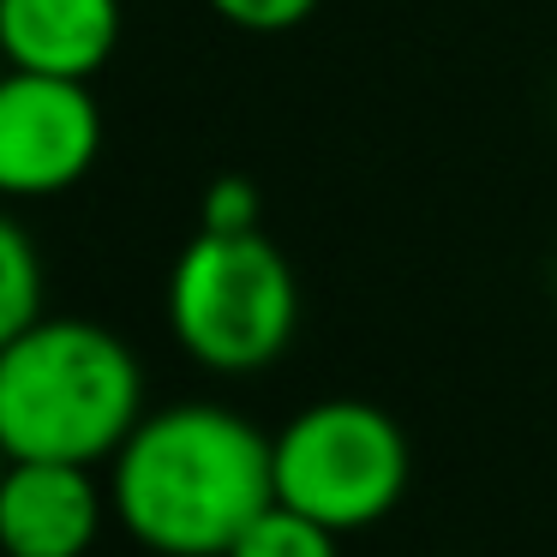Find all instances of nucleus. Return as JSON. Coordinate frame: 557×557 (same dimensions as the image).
I'll list each match as a JSON object with an SVG mask.
<instances>
[{
    "instance_id": "nucleus-9",
    "label": "nucleus",
    "mask_w": 557,
    "mask_h": 557,
    "mask_svg": "<svg viewBox=\"0 0 557 557\" xmlns=\"http://www.w3.org/2000/svg\"><path fill=\"white\" fill-rule=\"evenodd\" d=\"M336 540L342 533H330L324 521L300 516V509H288V504H270L264 516L228 545V557H336Z\"/></svg>"
},
{
    "instance_id": "nucleus-11",
    "label": "nucleus",
    "mask_w": 557,
    "mask_h": 557,
    "mask_svg": "<svg viewBox=\"0 0 557 557\" xmlns=\"http://www.w3.org/2000/svg\"><path fill=\"white\" fill-rule=\"evenodd\" d=\"M210 13L234 30H252V37H282V30L306 25L318 13V0H205Z\"/></svg>"
},
{
    "instance_id": "nucleus-2",
    "label": "nucleus",
    "mask_w": 557,
    "mask_h": 557,
    "mask_svg": "<svg viewBox=\"0 0 557 557\" xmlns=\"http://www.w3.org/2000/svg\"><path fill=\"white\" fill-rule=\"evenodd\" d=\"M145 366L97 318H49L0 348V444L13 461L102 468L145 420Z\"/></svg>"
},
{
    "instance_id": "nucleus-7",
    "label": "nucleus",
    "mask_w": 557,
    "mask_h": 557,
    "mask_svg": "<svg viewBox=\"0 0 557 557\" xmlns=\"http://www.w3.org/2000/svg\"><path fill=\"white\" fill-rule=\"evenodd\" d=\"M121 49V0H0V61L13 73L97 78Z\"/></svg>"
},
{
    "instance_id": "nucleus-1",
    "label": "nucleus",
    "mask_w": 557,
    "mask_h": 557,
    "mask_svg": "<svg viewBox=\"0 0 557 557\" xmlns=\"http://www.w3.org/2000/svg\"><path fill=\"white\" fill-rule=\"evenodd\" d=\"M114 521L157 557H228L276 504L270 432L222 401H169L109 461Z\"/></svg>"
},
{
    "instance_id": "nucleus-8",
    "label": "nucleus",
    "mask_w": 557,
    "mask_h": 557,
    "mask_svg": "<svg viewBox=\"0 0 557 557\" xmlns=\"http://www.w3.org/2000/svg\"><path fill=\"white\" fill-rule=\"evenodd\" d=\"M42 318V252L13 210H0V348Z\"/></svg>"
},
{
    "instance_id": "nucleus-4",
    "label": "nucleus",
    "mask_w": 557,
    "mask_h": 557,
    "mask_svg": "<svg viewBox=\"0 0 557 557\" xmlns=\"http://www.w3.org/2000/svg\"><path fill=\"white\" fill-rule=\"evenodd\" d=\"M276 504L324 521L330 533L377 528L408 497L413 449L396 413L360 396H324L270 432Z\"/></svg>"
},
{
    "instance_id": "nucleus-3",
    "label": "nucleus",
    "mask_w": 557,
    "mask_h": 557,
    "mask_svg": "<svg viewBox=\"0 0 557 557\" xmlns=\"http://www.w3.org/2000/svg\"><path fill=\"white\" fill-rule=\"evenodd\" d=\"M162 306L181 354L216 377H252L276 366L300 330V282L264 228H198L174 258Z\"/></svg>"
},
{
    "instance_id": "nucleus-10",
    "label": "nucleus",
    "mask_w": 557,
    "mask_h": 557,
    "mask_svg": "<svg viewBox=\"0 0 557 557\" xmlns=\"http://www.w3.org/2000/svg\"><path fill=\"white\" fill-rule=\"evenodd\" d=\"M258 216H264V198L246 174H216L198 193V228L205 234H252Z\"/></svg>"
},
{
    "instance_id": "nucleus-12",
    "label": "nucleus",
    "mask_w": 557,
    "mask_h": 557,
    "mask_svg": "<svg viewBox=\"0 0 557 557\" xmlns=\"http://www.w3.org/2000/svg\"><path fill=\"white\" fill-rule=\"evenodd\" d=\"M7 468H13V449L0 444V485H7Z\"/></svg>"
},
{
    "instance_id": "nucleus-6",
    "label": "nucleus",
    "mask_w": 557,
    "mask_h": 557,
    "mask_svg": "<svg viewBox=\"0 0 557 557\" xmlns=\"http://www.w3.org/2000/svg\"><path fill=\"white\" fill-rule=\"evenodd\" d=\"M109 509L97 468L13 461L0 485V557H90Z\"/></svg>"
},
{
    "instance_id": "nucleus-5",
    "label": "nucleus",
    "mask_w": 557,
    "mask_h": 557,
    "mask_svg": "<svg viewBox=\"0 0 557 557\" xmlns=\"http://www.w3.org/2000/svg\"><path fill=\"white\" fill-rule=\"evenodd\" d=\"M102 109L85 78L0 73V198H61L97 169Z\"/></svg>"
}]
</instances>
